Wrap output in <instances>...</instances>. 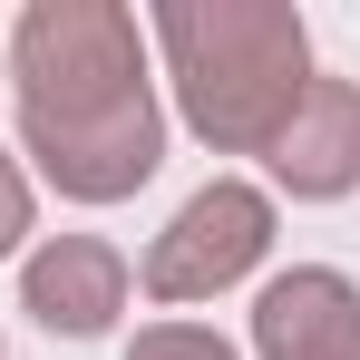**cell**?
Instances as JSON below:
<instances>
[{
	"label": "cell",
	"mask_w": 360,
	"mask_h": 360,
	"mask_svg": "<svg viewBox=\"0 0 360 360\" xmlns=\"http://www.w3.org/2000/svg\"><path fill=\"white\" fill-rule=\"evenodd\" d=\"M20 146L68 205H127L166 166V108L146 78V30L117 0H30L10 30Z\"/></svg>",
	"instance_id": "cell-1"
},
{
	"label": "cell",
	"mask_w": 360,
	"mask_h": 360,
	"mask_svg": "<svg viewBox=\"0 0 360 360\" xmlns=\"http://www.w3.org/2000/svg\"><path fill=\"white\" fill-rule=\"evenodd\" d=\"M176 78V117L214 156H263L311 88V30L292 0H166L146 20Z\"/></svg>",
	"instance_id": "cell-2"
},
{
	"label": "cell",
	"mask_w": 360,
	"mask_h": 360,
	"mask_svg": "<svg viewBox=\"0 0 360 360\" xmlns=\"http://www.w3.org/2000/svg\"><path fill=\"white\" fill-rule=\"evenodd\" d=\"M263 253H273V195L243 185V176H214V185H195L176 214H166V234L146 243L136 283H146V302L185 311V302L234 292Z\"/></svg>",
	"instance_id": "cell-3"
},
{
	"label": "cell",
	"mask_w": 360,
	"mask_h": 360,
	"mask_svg": "<svg viewBox=\"0 0 360 360\" xmlns=\"http://www.w3.org/2000/svg\"><path fill=\"white\" fill-rule=\"evenodd\" d=\"M127 253L108 234H49L30 263H20V311L49 331V341H98L127 311Z\"/></svg>",
	"instance_id": "cell-4"
},
{
	"label": "cell",
	"mask_w": 360,
	"mask_h": 360,
	"mask_svg": "<svg viewBox=\"0 0 360 360\" xmlns=\"http://www.w3.org/2000/svg\"><path fill=\"white\" fill-rule=\"evenodd\" d=\"M253 360H360V283L292 263L253 292Z\"/></svg>",
	"instance_id": "cell-5"
},
{
	"label": "cell",
	"mask_w": 360,
	"mask_h": 360,
	"mask_svg": "<svg viewBox=\"0 0 360 360\" xmlns=\"http://www.w3.org/2000/svg\"><path fill=\"white\" fill-rule=\"evenodd\" d=\"M263 166H273V185H283L292 205H331V195H351V185H360V88L311 68L292 127L263 146Z\"/></svg>",
	"instance_id": "cell-6"
},
{
	"label": "cell",
	"mask_w": 360,
	"mask_h": 360,
	"mask_svg": "<svg viewBox=\"0 0 360 360\" xmlns=\"http://www.w3.org/2000/svg\"><path fill=\"white\" fill-rule=\"evenodd\" d=\"M127 360H243L224 331H205V321H146L136 341H127Z\"/></svg>",
	"instance_id": "cell-7"
},
{
	"label": "cell",
	"mask_w": 360,
	"mask_h": 360,
	"mask_svg": "<svg viewBox=\"0 0 360 360\" xmlns=\"http://www.w3.org/2000/svg\"><path fill=\"white\" fill-rule=\"evenodd\" d=\"M30 214H39V205H30V176H20V156L0 146V263L20 253V234H30Z\"/></svg>",
	"instance_id": "cell-8"
}]
</instances>
